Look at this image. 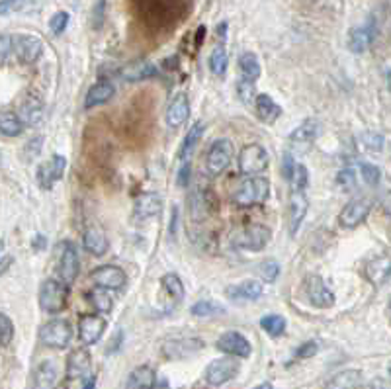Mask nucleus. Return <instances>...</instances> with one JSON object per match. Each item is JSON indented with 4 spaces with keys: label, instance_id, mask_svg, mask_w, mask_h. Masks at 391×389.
<instances>
[{
    "label": "nucleus",
    "instance_id": "1",
    "mask_svg": "<svg viewBox=\"0 0 391 389\" xmlns=\"http://www.w3.org/2000/svg\"><path fill=\"white\" fill-rule=\"evenodd\" d=\"M268 196H270V180L264 177H249L235 190L233 203H237L239 208H252L268 200Z\"/></svg>",
    "mask_w": 391,
    "mask_h": 389
},
{
    "label": "nucleus",
    "instance_id": "2",
    "mask_svg": "<svg viewBox=\"0 0 391 389\" xmlns=\"http://www.w3.org/2000/svg\"><path fill=\"white\" fill-rule=\"evenodd\" d=\"M270 239H272V231L266 225L252 223L237 231L233 235V243L239 248H245V250H250V252H259L270 243Z\"/></svg>",
    "mask_w": 391,
    "mask_h": 389
},
{
    "label": "nucleus",
    "instance_id": "3",
    "mask_svg": "<svg viewBox=\"0 0 391 389\" xmlns=\"http://www.w3.org/2000/svg\"><path fill=\"white\" fill-rule=\"evenodd\" d=\"M67 286L55 278H49L39 288V307L48 313H61L67 306Z\"/></svg>",
    "mask_w": 391,
    "mask_h": 389
},
{
    "label": "nucleus",
    "instance_id": "4",
    "mask_svg": "<svg viewBox=\"0 0 391 389\" xmlns=\"http://www.w3.org/2000/svg\"><path fill=\"white\" fill-rule=\"evenodd\" d=\"M270 165L268 153L262 145H247L243 147V151L239 153V170L247 177H259Z\"/></svg>",
    "mask_w": 391,
    "mask_h": 389
},
{
    "label": "nucleus",
    "instance_id": "5",
    "mask_svg": "<svg viewBox=\"0 0 391 389\" xmlns=\"http://www.w3.org/2000/svg\"><path fill=\"white\" fill-rule=\"evenodd\" d=\"M235 154V147L229 139H217L210 147L208 157H205V168L212 177H219L227 170V166L231 165Z\"/></svg>",
    "mask_w": 391,
    "mask_h": 389
},
{
    "label": "nucleus",
    "instance_id": "6",
    "mask_svg": "<svg viewBox=\"0 0 391 389\" xmlns=\"http://www.w3.org/2000/svg\"><path fill=\"white\" fill-rule=\"evenodd\" d=\"M39 339L41 342L49 346V348H65L69 346V342L72 339V329L71 323L65 321V319H55V321H49L46 323L41 329H39Z\"/></svg>",
    "mask_w": 391,
    "mask_h": 389
},
{
    "label": "nucleus",
    "instance_id": "7",
    "mask_svg": "<svg viewBox=\"0 0 391 389\" xmlns=\"http://www.w3.org/2000/svg\"><path fill=\"white\" fill-rule=\"evenodd\" d=\"M372 208H374L372 198H356V200H350L343 208L341 215H339V223L344 229H356L358 225L364 223V219L370 215Z\"/></svg>",
    "mask_w": 391,
    "mask_h": 389
},
{
    "label": "nucleus",
    "instance_id": "8",
    "mask_svg": "<svg viewBox=\"0 0 391 389\" xmlns=\"http://www.w3.org/2000/svg\"><path fill=\"white\" fill-rule=\"evenodd\" d=\"M81 270V260H79V252L77 247L72 245L71 241H65L61 243V252H59V264H57V272L61 276V282L65 286H71Z\"/></svg>",
    "mask_w": 391,
    "mask_h": 389
},
{
    "label": "nucleus",
    "instance_id": "9",
    "mask_svg": "<svg viewBox=\"0 0 391 389\" xmlns=\"http://www.w3.org/2000/svg\"><path fill=\"white\" fill-rule=\"evenodd\" d=\"M12 53L18 57L20 63L32 65L36 63L43 53V41L32 34H20L12 37Z\"/></svg>",
    "mask_w": 391,
    "mask_h": 389
},
{
    "label": "nucleus",
    "instance_id": "10",
    "mask_svg": "<svg viewBox=\"0 0 391 389\" xmlns=\"http://www.w3.org/2000/svg\"><path fill=\"white\" fill-rule=\"evenodd\" d=\"M239 374V362L235 358H219L205 368V381L214 388H219L231 381Z\"/></svg>",
    "mask_w": 391,
    "mask_h": 389
},
{
    "label": "nucleus",
    "instance_id": "11",
    "mask_svg": "<svg viewBox=\"0 0 391 389\" xmlns=\"http://www.w3.org/2000/svg\"><path fill=\"white\" fill-rule=\"evenodd\" d=\"M106 332V321L96 315V313H86L79 319V341L84 346H92L102 339V335Z\"/></svg>",
    "mask_w": 391,
    "mask_h": 389
},
{
    "label": "nucleus",
    "instance_id": "12",
    "mask_svg": "<svg viewBox=\"0 0 391 389\" xmlns=\"http://www.w3.org/2000/svg\"><path fill=\"white\" fill-rule=\"evenodd\" d=\"M303 290H305V295H308L311 306L319 307V309H327V307L334 306V294L325 286L323 278L317 276V274L308 276Z\"/></svg>",
    "mask_w": 391,
    "mask_h": 389
},
{
    "label": "nucleus",
    "instance_id": "13",
    "mask_svg": "<svg viewBox=\"0 0 391 389\" xmlns=\"http://www.w3.org/2000/svg\"><path fill=\"white\" fill-rule=\"evenodd\" d=\"M90 278L94 280L98 288H104V290H121L128 282L126 272L121 270L119 266H114V264L98 266L96 270H92Z\"/></svg>",
    "mask_w": 391,
    "mask_h": 389
},
{
    "label": "nucleus",
    "instance_id": "14",
    "mask_svg": "<svg viewBox=\"0 0 391 389\" xmlns=\"http://www.w3.org/2000/svg\"><path fill=\"white\" fill-rule=\"evenodd\" d=\"M65 168H67V159L61 157V154H53L49 161L37 166V182H39V186L46 190L51 188L57 180L63 178Z\"/></svg>",
    "mask_w": 391,
    "mask_h": 389
},
{
    "label": "nucleus",
    "instance_id": "15",
    "mask_svg": "<svg viewBox=\"0 0 391 389\" xmlns=\"http://www.w3.org/2000/svg\"><path fill=\"white\" fill-rule=\"evenodd\" d=\"M221 352L229 354V356H237V358H249L252 348H250V342L237 332V330H229V332H223L219 339H217V344H215Z\"/></svg>",
    "mask_w": 391,
    "mask_h": 389
},
{
    "label": "nucleus",
    "instance_id": "16",
    "mask_svg": "<svg viewBox=\"0 0 391 389\" xmlns=\"http://www.w3.org/2000/svg\"><path fill=\"white\" fill-rule=\"evenodd\" d=\"M18 118L22 119L24 128H37L43 123L46 119V104L39 96H28L22 106H20V112H18Z\"/></svg>",
    "mask_w": 391,
    "mask_h": 389
},
{
    "label": "nucleus",
    "instance_id": "17",
    "mask_svg": "<svg viewBox=\"0 0 391 389\" xmlns=\"http://www.w3.org/2000/svg\"><path fill=\"white\" fill-rule=\"evenodd\" d=\"M83 247L86 252L94 255V257H104L108 252V237L106 231L98 223H86L83 235Z\"/></svg>",
    "mask_w": 391,
    "mask_h": 389
},
{
    "label": "nucleus",
    "instance_id": "18",
    "mask_svg": "<svg viewBox=\"0 0 391 389\" xmlns=\"http://www.w3.org/2000/svg\"><path fill=\"white\" fill-rule=\"evenodd\" d=\"M202 348L203 341H200V339H177V341L165 342L163 352L170 360H182V358H188L192 354L200 352Z\"/></svg>",
    "mask_w": 391,
    "mask_h": 389
},
{
    "label": "nucleus",
    "instance_id": "19",
    "mask_svg": "<svg viewBox=\"0 0 391 389\" xmlns=\"http://www.w3.org/2000/svg\"><path fill=\"white\" fill-rule=\"evenodd\" d=\"M378 36V30H376V26L372 24H366V26H358V28H352L350 30V34H348V49L352 51V53H364L372 43H374V39Z\"/></svg>",
    "mask_w": 391,
    "mask_h": 389
},
{
    "label": "nucleus",
    "instance_id": "20",
    "mask_svg": "<svg viewBox=\"0 0 391 389\" xmlns=\"http://www.w3.org/2000/svg\"><path fill=\"white\" fill-rule=\"evenodd\" d=\"M308 208L309 200L305 192L292 188V194H290V231H292V235H296L299 225L303 223Z\"/></svg>",
    "mask_w": 391,
    "mask_h": 389
},
{
    "label": "nucleus",
    "instance_id": "21",
    "mask_svg": "<svg viewBox=\"0 0 391 389\" xmlns=\"http://www.w3.org/2000/svg\"><path fill=\"white\" fill-rule=\"evenodd\" d=\"M163 210V196L157 194V192H145L141 194L137 200H135V217L137 219H149V217H154L159 215Z\"/></svg>",
    "mask_w": 391,
    "mask_h": 389
},
{
    "label": "nucleus",
    "instance_id": "22",
    "mask_svg": "<svg viewBox=\"0 0 391 389\" xmlns=\"http://www.w3.org/2000/svg\"><path fill=\"white\" fill-rule=\"evenodd\" d=\"M190 116V100L184 92L172 98V102L166 108V123L170 128H180Z\"/></svg>",
    "mask_w": 391,
    "mask_h": 389
},
{
    "label": "nucleus",
    "instance_id": "23",
    "mask_svg": "<svg viewBox=\"0 0 391 389\" xmlns=\"http://www.w3.org/2000/svg\"><path fill=\"white\" fill-rule=\"evenodd\" d=\"M262 283L259 280H245L237 286L227 288V297L233 301H254L262 295Z\"/></svg>",
    "mask_w": 391,
    "mask_h": 389
},
{
    "label": "nucleus",
    "instance_id": "24",
    "mask_svg": "<svg viewBox=\"0 0 391 389\" xmlns=\"http://www.w3.org/2000/svg\"><path fill=\"white\" fill-rule=\"evenodd\" d=\"M90 372V354L86 348H77L67 358V377L79 379Z\"/></svg>",
    "mask_w": 391,
    "mask_h": 389
},
{
    "label": "nucleus",
    "instance_id": "25",
    "mask_svg": "<svg viewBox=\"0 0 391 389\" xmlns=\"http://www.w3.org/2000/svg\"><path fill=\"white\" fill-rule=\"evenodd\" d=\"M59 379V370L53 360H46L34 372V389H55Z\"/></svg>",
    "mask_w": 391,
    "mask_h": 389
},
{
    "label": "nucleus",
    "instance_id": "26",
    "mask_svg": "<svg viewBox=\"0 0 391 389\" xmlns=\"http://www.w3.org/2000/svg\"><path fill=\"white\" fill-rule=\"evenodd\" d=\"M188 210H190V217L194 221H203L210 213V198H208V192L202 188V186H196L192 190L188 200Z\"/></svg>",
    "mask_w": 391,
    "mask_h": 389
},
{
    "label": "nucleus",
    "instance_id": "27",
    "mask_svg": "<svg viewBox=\"0 0 391 389\" xmlns=\"http://www.w3.org/2000/svg\"><path fill=\"white\" fill-rule=\"evenodd\" d=\"M157 74H159L157 67H154L153 63H149V61L145 59L133 61V63H130V65L123 69V79H126L128 83L147 81V79H153Z\"/></svg>",
    "mask_w": 391,
    "mask_h": 389
},
{
    "label": "nucleus",
    "instance_id": "28",
    "mask_svg": "<svg viewBox=\"0 0 391 389\" xmlns=\"http://www.w3.org/2000/svg\"><path fill=\"white\" fill-rule=\"evenodd\" d=\"M116 94V88L114 84L108 83V81H100V83L92 84L86 92V98H84V106L86 108H94L100 106V104H106L108 100H112Z\"/></svg>",
    "mask_w": 391,
    "mask_h": 389
},
{
    "label": "nucleus",
    "instance_id": "29",
    "mask_svg": "<svg viewBox=\"0 0 391 389\" xmlns=\"http://www.w3.org/2000/svg\"><path fill=\"white\" fill-rule=\"evenodd\" d=\"M157 381V374L151 366H139L135 368L128 377L126 389H153Z\"/></svg>",
    "mask_w": 391,
    "mask_h": 389
},
{
    "label": "nucleus",
    "instance_id": "30",
    "mask_svg": "<svg viewBox=\"0 0 391 389\" xmlns=\"http://www.w3.org/2000/svg\"><path fill=\"white\" fill-rule=\"evenodd\" d=\"M364 383V377L360 370H343L337 376L331 377L327 389H360Z\"/></svg>",
    "mask_w": 391,
    "mask_h": 389
},
{
    "label": "nucleus",
    "instance_id": "31",
    "mask_svg": "<svg viewBox=\"0 0 391 389\" xmlns=\"http://www.w3.org/2000/svg\"><path fill=\"white\" fill-rule=\"evenodd\" d=\"M317 121L315 119H305L299 128L292 131V135H290V143L294 145V147H309L311 143L315 141V137H317Z\"/></svg>",
    "mask_w": 391,
    "mask_h": 389
},
{
    "label": "nucleus",
    "instance_id": "32",
    "mask_svg": "<svg viewBox=\"0 0 391 389\" xmlns=\"http://www.w3.org/2000/svg\"><path fill=\"white\" fill-rule=\"evenodd\" d=\"M254 110H257V116L262 121H266V123L276 121V119L280 118V114H282V108L278 106L268 94H257V98H254Z\"/></svg>",
    "mask_w": 391,
    "mask_h": 389
},
{
    "label": "nucleus",
    "instance_id": "33",
    "mask_svg": "<svg viewBox=\"0 0 391 389\" xmlns=\"http://www.w3.org/2000/svg\"><path fill=\"white\" fill-rule=\"evenodd\" d=\"M203 123L202 121H196L192 128H190V131H188V135L184 137V141H182V147H180V159L182 161H188L190 159V154L194 153V149L198 147V143H200V139H202V135H203Z\"/></svg>",
    "mask_w": 391,
    "mask_h": 389
},
{
    "label": "nucleus",
    "instance_id": "34",
    "mask_svg": "<svg viewBox=\"0 0 391 389\" xmlns=\"http://www.w3.org/2000/svg\"><path fill=\"white\" fill-rule=\"evenodd\" d=\"M24 131V123L18 118V114L14 112H0V133L8 135V137H16Z\"/></svg>",
    "mask_w": 391,
    "mask_h": 389
},
{
    "label": "nucleus",
    "instance_id": "35",
    "mask_svg": "<svg viewBox=\"0 0 391 389\" xmlns=\"http://www.w3.org/2000/svg\"><path fill=\"white\" fill-rule=\"evenodd\" d=\"M86 299H88V303L94 307L98 313H110L112 307H114V299H112V295L108 294L104 288H96L92 292H88Z\"/></svg>",
    "mask_w": 391,
    "mask_h": 389
},
{
    "label": "nucleus",
    "instance_id": "36",
    "mask_svg": "<svg viewBox=\"0 0 391 389\" xmlns=\"http://www.w3.org/2000/svg\"><path fill=\"white\" fill-rule=\"evenodd\" d=\"M239 67H241L243 77L249 79V81H257L261 77V63H259L254 53H243L241 59H239Z\"/></svg>",
    "mask_w": 391,
    "mask_h": 389
},
{
    "label": "nucleus",
    "instance_id": "37",
    "mask_svg": "<svg viewBox=\"0 0 391 389\" xmlns=\"http://www.w3.org/2000/svg\"><path fill=\"white\" fill-rule=\"evenodd\" d=\"M227 63H229V57H227L225 48H223V46H217V48L212 51V55H210V69H212L214 74L221 77V74H225Z\"/></svg>",
    "mask_w": 391,
    "mask_h": 389
},
{
    "label": "nucleus",
    "instance_id": "38",
    "mask_svg": "<svg viewBox=\"0 0 391 389\" xmlns=\"http://www.w3.org/2000/svg\"><path fill=\"white\" fill-rule=\"evenodd\" d=\"M161 283H163V288L174 301H180L184 297V283H182V280L178 278L177 274H165Z\"/></svg>",
    "mask_w": 391,
    "mask_h": 389
},
{
    "label": "nucleus",
    "instance_id": "39",
    "mask_svg": "<svg viewBox=\"0 0 391 389\" xmlns=\"http://www.w3.org/2000/svg\"><path fill=\"white\" fill-rule=\"evenodd\" d=\"M261 327L270 337H280L285 330V319L282 315H266L261 319Z\"/></svg>",
    "mask_w": 391,
    "mask_h": 389
},
{
    "label": "nucleus",
    "instance_id": "40",
    "mask_svg": "<svg viewBox=\"0 0 391 389\" xmlns=\"http://www.w3.org/2000/svg\"><path fill=\"white\" fill-rule=\"evenodd\" d=\"M225 309L217 306L215 301H198L192 307V315L196 317H215V315H223Z\"/></svg>",
    "mask_w": 391,
    "mask_h": 389
},
{
    "label": "nucleus",
    "instance_id": "41",
    "mask_svg": "<svg viewBox=\"0 0 391 389\" xmlns=\"http://www.w3.org/2000/svg\"><path fill=\"white\" fill-rule=\"evenodd\" d=\"M237 96L239 100L247 106H252L254 104V98H257V88H254V81H249V79H243L237 83Z\"/></svg>",
    "mask_w": 391,
    "mask_h": 389
},
{
    "label": "nucleus",
    "instance_id": "42",
    "mask_svg": "<svg viewBox=\"0 0 391 389\" xmlns=\"http://www.w3.org/2000/svg\"><path fill=\"white\" fill-rule=\"evenodd\" d=\"M14 339V323L12 319L4 313H0V348L8 346Z\"/></svg>",
    "mask_w": 391,
    "mask_h": 389
},
{
    "label": "nucleus",
    "instance_id": "43",
    "mask_svg": "<svg viewBox=\"0 0 391 389\" xmlns=\"http://www.w3.org/2000/svg\"><path fill=\"white\" fill-rule=\"evenodd\" d=\"M308 180H309V174H308V168H305V165L296 163V166H294V172H292V178H290V182H292L294 190H305V186H308Z\"/></svg>",
    "mask_w": 391,
    "mask_h": 389
},
{
    "label": "nucleus",
    "instance_id": "44",
    "mask_svg": "<svg viewBox=\"0 0 391 389\" xmlns=\"http://www.w3.org/2000/svg\"><path fill=\"white\" fill-rule=\"evenodd\" d=\"M360 174H362L366 184L374 186V184H378L379 178H381V170L376 165H372V163H360Z\"/></svg>",
    "mask_w": 391,
    "mask_h": 389
},
{
    "label": "nucleus",
    "instance_id": "45",
    "mask_svg": "<svg viewBox=\"0 0 391 389\" xmlns=\"http://www.w3.org/2000/svg\"><path fill=\"white\" fill-rule=\"evenodd\" d=\"M280 274V266L274 260H264L259 266V276H262L264 282H274Z\"/></svg>",
    "mask_w": 391,
    "mask_h": 389
},
{
    "label": "nucleus",
    "instance_id": "46",
    "mask_svg": "<svg viewBox=\"0 0 391 389\" xmlns=\"http://www.w3.org/2000/svg\"><path fill=\"white\" fill-rule=\"evenodd\" d=\"M69 26V14L67 12H57L53 14V18L49 20V28L55 36H59L65 32V28Z\"/></svg>",
    "mask_w": 391,
    "mask_h": 389
},
{
    "label": "nucleus",
    "instance_id": "47",
    "mask_svg": "<svg viewBox=\"0 0 391 389\" xmlns=\"http://www.w3.org/2000/svg\"><path fill=\"white\" fill-rule=\"evenodd\" d=\"M362 143H364V147H366L368 151L379 153V151H381V145H383V139H381L379 133H364V135H362Z\"/></svg>",
    "mask_w": 391,
    "mask_h": 389
},
{
    "label": "nucleus",
    "instance_id": "48",
    "mask_svg": "<svg viewBox=\"0 0 391 389\" xmlns=\"http://www.w3.org/2000/svg\"><path fill=\"white\" fill-rule=\"evenodd\" d=\"M12 55V36H0V65H4Z\"/></svg>",
    "mask_w": 391,
    "mask_h": 389
},
{
    "label": "nucleus",
    "instance_id": "49",
    "mask_svg": "<svg viewBox=\"0 0 391 389\" xmlns=\"http://www.w3.org/2000/svg\"><path fill=\"white\" fill-rule=\"evenodd\" d=\"M337 182H339V186H341L343 190L354 188V174H352V170H350V168L341 170V172H339V177H337Z\"/></svg>",
    "mask_w": 391,
    "mask_h": 389
},
{
    "label": "nucleus",
    "instance_id": "50",
    "mask_svg": "<svg viewBox=\"0 0 391 389\" xmlns=\"http://www.w3.org/2000/svg\"><path fill=\"white\" fill-rule=\"evenodd\" d=\"M24 2L26 0H0V16L20 10L24 6Z\"/></svg>",
    "mask_w": 391,
    "mask_h": 389
},
{
    "label": "nucleus",
    "instance_id": "51",
    "mask_svg": "<svg viewBox=\"0 0 391 389\" xmlns=\"http://www.w3.org/2000/svg\"><path fill=\"white\" fill-rule=\"evenodd\" d=\"M319 350V344L315 341H308L305 344H301L299 348H297L296 356L297 358H311V356H315Z\"/></svg>",
    "mask_w": 391,
    "mask_h": 389
},
{
    "label": "nucleus",
    "instance_id": "52",
    "mask_svg": "<svg viewBox=\"0 0 391 389\" xmlns=\"http://www.w3.org/2000/svg\"><path fill=\"white\" fill-rule=\"evenodd\" d=\"M294 166H296V163H294V157H292L290 151H285L284 159H282V174H284V178L288 180V182H290V178H292Z\"/></svg>",
    "mask_w": 391,
    "mask_h": 389
},
{
    "label": "nucleus",
    "instance_id": "53",
    "mask_svg": "<svg viewBox=\"0 0 391 389\" xmlns=\"http://www.w3.org/2000/svg\"><path fill=\"white\" fill-rule=\"evenodd\" d=\"M41 145H43V137L41 135H37L36 139H32V141L26 145V151H28V157H37V154L41 153Z\"/></svg>",
    "mask_w": 391,
    "mask_h": 389
},
{
    "label": "nucleus",
    "instance_id": "54",
    "mask_svg": "<svg viewBox=\"0 0 391 389\" xmlns=\"http://www.w3.org/2000/svg\"><path fill=\"white\" fill-rule=\"evenodd\" d=\"M190 166L192 165H190L188 161H184V165L180 166V170H178V184H180V186H188L190 172H192Z\"/></svg>",
    "mask_w": 391,
    "mask_h": 389
},
{
    "label": "nucleus",
    "instance_id": "55",
    "mask_svg": "<svg viewBox=\"0 0 391 389\" xmlns=\"http://www.w3.org/2000/svg\"><path fill=\"white\" fill-rule=\"evenodd\" d=\"M368 389H390V386H388V381H385V379L378 377V379H374V381L368 386Z\"/></svg>",
    "mask_w": 391,
    "mask_h": 389
},
{
    "label": "nucleus",
    "instance_id": "56",
    "mask_svg": "<svg viewBox=\"0 0 391 389\" xmlns=\"http://www.w3.org/2000/svg\"><path fill=\"white\" fill-rule=\"evenodd\" d=\"M83 389H96V377L90 376L86 381H84V388Z\"/></svg>",
    "mask_w": 391,
    "mask_h": 389
},
{
    "label": "nucleus",
    "instance_id": "57",
    "mask_svg": "<svg viewBox=\"0 0 391 389\" xmlns=\"http://www.w3.org/2000/svg\"><path fill=\"white\" fill-rule=\"evenodd\" d=\"M12 259H0V274L6 270V266H10Z\"/></svg>",
    "mask_w": 391,
    "mask_h": 389
},
{
    "label": "nucleus",
    "instance_id": "58",
    "mask_svg": "<svg viewBox=\"0 0 391 389\" xmlns=\"http://www.w3.org/2000/svg\"><path fill=\"white\" fill-rule=\"evenodd\" d=\"M254 389H274L272 383H268V381H264V383H261V386H257Z\"/></svg>",
    "mask_w": 391,
    "mask_h": 389
},
{
    "label": "nucleus",
    "instance_id": "59",
    "mask_svg": "<svg viewBox=\"0 0 391 389\" xmlns=\"http://www.w3.org/2000/svg\"><path fill=\"white\" fill-rule=\"evenodd\" d=\"M2 252H4V241L0 239V259H2Z\"/></svg>",
    "mask_w": 391,
    "mask_h": 389
},
{
    "label": "nucleus",
    "instance_id": "60",
    "mask_svg": "<svg viewBox=\"0 0 391 389\" xmlns=\"http://www.w3.org/2000/svg\"><path fill=\"white\" fill-rule=\"evenodd\" d=\"M0 163H2V154H0Z\"/></svg>",
    "mask_w": 391,
    "mask_h": 389
}]
</instances>
